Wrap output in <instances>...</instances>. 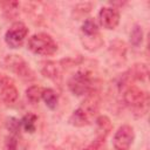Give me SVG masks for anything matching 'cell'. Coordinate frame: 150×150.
<instances>
[{
    "label": "cell",
    "mask_w": 150,
    "mask_h": 150,
    "mask_svg": "<svg viewBox=\"0 0 150 150\" xmlns=\"http://www.w3.org/2000/svg\"><path fill=\"white\" fill-rule=\"evenodd\" d=\"M28 49L38 55H53L57 50V45L54 39L46 33H38L29 38Z\"/></svg>",
    "instance_id": "obj_1"
},
{
    "label": "cell",
    "mask_w": 150,
    "mask_h": 150,
    "mask_svg": "<svg viewBox=\"0 0 150 150\" xmlns=\"http://www.w3.org/2000/svg\"><path fill=\"white\" fill-rule=\"evenodd\" d=\"M123 100L128 107H130L135 111H141V115H144L148 111L149 96L145 91L135 86H130L125 89Z\"/></svg>",
    "instance_id": "obj_2"
},
{
    "label": "cell",
    "mask_w": 150,
    "mask_h": 150,
    "mask_svg": "<svg viewBox=\"0 0 150 150\" xmlns=\"http://www.w3.org/2000/svg\"><path fill=\"white\" fill-rule=\"evenodd\" d=\"M68 88L76 96H82L93 91V77L90 73L87 70L76 71L69 79Z\"/></svg>",
    "instance_id": "obj_3"
},
{
    "label": "cell",
    "mask_w": 150,
    "mask_h": 150,
    "mask_svg": "<svg viewBox=\"0 0 150 150\" xmlns=\"http://www.w3.org/2000/svg\"><path fill=\"white\" fill-rule=\"evenodd\" d=\"M5 63L8 69H11L14 74L26 81H32L35 79L34 71L29 67V64L19 55H7L5 59Z\"/></svg>",
    "instance_id": "obj_4"
},
{
    "label": "cell",
    "mask_w": 150,
    "mask_h": 150,
    "mask_svg": "<svg viewBox=\"0 0 150 150\" xmlns=\"http://www.w3.org/2000/svg\"><path fill=\"white\" fill-rule=\"evenodd\" d=\"M27 34H28L27 26L21 21H16L6 32L5 41L11 48H19L23 43Z\"/></svg>",
    "instance_id": "obj_5"
},
{
    "label": "cell",
    "mask_w": 150,
    "mask_h": 150,
    "mask_svg": "<svg viewBox=\"0 0 150 150\" xmlns=\"http://www.w3.org/2000/svg\"><path fill=\"white\" fill-rule=\"evenodd\" d=\"M135 138L132 127L128 124L121 125L114 135V148L115 150H129Z\"/></svg>",
    "instance_id": "obj_6"
},
{
    "label": "cell",
    "mask_w": 150,
    "mask_h": 150,
    "mask_svg": "<svg viewBox=\"0 0 150 150\" xmlns=\"http://www.w3.org/2000/svg\"><path fill=\"white\" fill-rule=\"evenodd\" d=\"M0 95L2 101L7 104L14 103L19 96L14 81L4 74H0Z\"/></svg>",
    "instance_id": "obj_7"
},
{
    "label": "cell",
    "mask_w": 150,
    "mask_h": 150,
    "mask_svg": "<svg viewBox=\"0 0 150 150\" xmlns=\"http://www.w3.org/2000/svg\"><path fill=\"white\" fill-rule=\"evenodd\" d=\"M100 23L107 29H114L120 22V12L114 7H102L98 13Z\"/></svg>",
    "instance_id": "obj_8"
},
{
    "label": "cell",
    "mask_w": 150,
    "mask_h": 150,
    "mask_svg": "<svg viewBox=\"0 0 150 150\" xmlns=\"http://www.w3.org/2000/svg\"><path fill=\"white\" fill-rule=\"evenodd\" d=\"M90 120L96 115L100 108V96L96 91H90L87 98L83 101L81 107H79Z\"/></svg>",
    "instance_id": "obj_9"
},
{
    "label": "cell",
    "mask_w": 150,
    "mask_h": 150,
    "mask_svg": "<svg viewBox=\"0 0 150 150\" xmlns=\"http://www.w3.org/2000/svg\"><path fill=\"white\" fill-rule=\"evenodd\" d=\"M90 118L80 109L77 108L76 110H74V112L71 114L70 118H69V122L75 125V127H84V125H88L90 124Z\"/></svg>",
    "instance_id": "obj_10"
},
{
    "label": "cell",
    "mask_w": 150,
    "mask_h": 150,
    "mask_svg": "<svg viewBox=\"0 0 150 150\" xmlns=\"http://www.w3.org/2000/svg\"><path fill=\"white\" fill-rule=\"evenodd\" d=\"M96 123H97V127H98V135H100V139L103 141L105 138V136L109 134L110 129H111V123H110V120L107 117V116H98L96 118ZM104 142V141H103Z\"/></svg>",
    "instance_id": "obj_11"
},
{
    "label": "cell",
    "mask_w": 150,
    "mask_h": 150,
    "mask_svg": "<svg viewBox=\"0 0 150 150\" xmlns=\"http://www.w3.org/2000/svg\"><path fill=\"white\" fill-rule=\"evenodd\" d=\"M42 73L45 76L56 81L61 77V70L56 62H47L42 69Z\"/></svg>",
    "instance_id": "obj_12"
},
{
    "label": "cell",
    "mask_w": 150,
    "mask_h": 150,
    "mask_svg": "<svg viewBox=\"0 0 150 150\" xmlns=\"http://www.w3.org/2000/svg\"><path fill=\"white\" fill-rule=\"evenodd\" d=\"M81 30L84 35V38H90V36H96L98 35V27L97 23L93 19H86L84 22L82 23Z\"/></svg>",
    "instance_id": "obj_13"
},
{
    "label": "cell",
    "mask_w": 150,
    "mask_h": 150,
    "mask_svg": "<svg viewBox=\"0 0 150 150\" xmlns=\"http://www.w3.org/2000/svg\"><path fill=\"white\" fill-rule=\"evenodd\" d=\"M42 100L45 101L46 105L50 109H55L56 105H57V100H59V96L56 94L55 90L50 89V88H45L43 89V93H42Z\"/></svg>",
    "instance_id": "obj_14"
},
{
    "label": "cell",
    "mask_w": 150,
    "mask_h": 150,
    "mask_svg": "<svg viewBox=\"0 0 150 150\" xmlns=\"http://www.w3.org/2000/svg\"><path fill=\"white\" fill-rule=\"evenodd\" d=\"M36 121H38V117L36 115L32 114V112H28L26 114L21 120H20V124L21 127L27 131V132H34L35 131V128H36Z\"/></svg>",
    "instance_id": "obj_15"
},
{
    "label": "cell",
    "mask_w": 150,
    "mask_h": 150,
    "mask_svg": "<svg viewBox=\"0 0 150 150\" xmlns=\"http://www.w3.org/2000/svg\"><path fill=\"white\" fill-rule=\"evenodd\" d=\"M42 87L40 86H30L26 89V97L30 103H38L42 98V93H43Z\"/></svg>",
    "instance_id": "obj_16"
},
{
    "label": "cell",
    "mask_w": 150,
    "mask_h": 150,
    "mask_svg": "<svg viewBox=\"0 0 150 150\" xmlns=\"http://www.w3.org/2000/svg\"><path fill=\"white\" fill-rule=\"evenodd\" d=\"M143 41V29L141 26L136 25L134 26L131 33H130V43L134 47H138Z\"/></svg>",
    "instance_id": "obj_17"
},
{
    "label": "cell",
    "mask_w": 150,
    "mask_h": 150,
    "mask_svg": "<svg viewBox=\"0 0 150 150\" xmlns=\"http://www.w3.org/2000/svg\"><path fill=\"white\" fill-rule=\"evenodd\" d=\"M20 121L14 118V117H11L8 121H7V128L8 130L11 131L12 135H19V130H20Z\"/></svg>",
    "instance_id": "obj_18"
},
{
    "label": "cell",
    "mask_w": 150,
    "mask_h": 150,
    "mask_svg": "<svg viewBox=\"0 0 150 150\" xmlns=\"http://www.w3.org/2000/svg\"><path fill=\"white\" fill-rule=\"evenodd\" d=\"M18 145H19L18 135H12L11 134V136L7 137V139H6V148H7V150H16Z\"/></svg>",
    "instance_id": "obj_19"
},
{
    "label": "cell",
    "mask_w": 150,
    "mask_h": 150,
    "mask_svg": "<svg viewBox=\"0 0 150 150\" xmlns=\"http://www.w3.org/2000/svg\"><path fill=\"white\" fill-rule=\"evenodd\" d=\"M83 150H97V148H96L95 145H89V146H87V148H84Z\"/></svg>",
    "instance_id": "obj_20"
}]
</instances>
